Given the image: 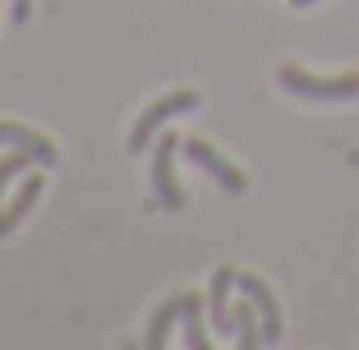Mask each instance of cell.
I'll return each instance as SVG.
<instances>
[{"mask_svg":"<svg viewBox=\"0 0 359 350\" xmlns=\"http://www.w3.org/2000/svg\"><path fill=\"white\" fill-rule=\"evenodd\" d=\"M32 166H37V157H32V152H23V148H10L5 157H0V194L10 189V180H19V175H28Z\"/></svg>","mask_w":359,"mask_h":350,"instance_id":"12","label":"cell"},{"mask_svg":"<svg viewBox=\"0 0 359 350\" xmlns=\"http://www.w3.org/2000/svg\"><path fill=\"white\" fill-rule=\"evenodd\" d=\"M180 314H184V295H166V299H161L157 314H152V328H148V337H143V346H148V350L170 346V332L180 328Z\"/></svg>","mask_w":359,"mask_h":350,"instance_id":"10","label":"cell"},{"mask_svg":"<svg viewBox=\"0 0 359 350\" xmlns=\"http://www.w3.org/2000/svg\"><path fill=\"white\" fill-rule=\"evenodd\" d=\"M203 309H208V295L189 290V295H184V314H180V337H184L189 350H212V332H208Z\"/></svg>","mask_w":359,"mask_h":350,"instance_id":"9","label":"cell"},{"mask_svg":"<svg viewBox=\"0 0 359 350\" xmlns=\"http://www.w3.org/2000/svg\"><path fill=\"white\" fill-rule=\"evenodd\" d=\"M240 295L254 299L258 318H263V346H276V341L285 337V323H281V304H276V295L267 290V281L254 276V272H240Z\"/></svg>","mask_w":359,"mask_h":350,"instance_id":"6","label":"cell"},{"mask_svg":"<svg viewBox=\"0 0 359 350\" xmlns=\"http://www.w3.org/2000/svg\"><path fill=\"white\" fill-rule=\"evenodd\" d=\"M42 184H46V166H42V170H28V175H23L19 194H14V198L0 208V240H5V235H10L14 226H19L23 217L37 208V198H42Z\"/></svg>","mask_w":359,"mask_h":350,"instance_id":"7","label":"cell"},{"mask_svg":"<svg viewBox=\"0 0 359 350\" xmlns=\"http://www.w3.org/2000/svg\"><path fill=\"white\" fill-rule=\"evenodd\" d=\"M10 19H14V23H28V19H32V0H14Z\"/></svg>","mask_w":359,"mask_h":350,"instance_id":"13","label":"cell"},{"mask_svg":"<svg viewBox=\"0 0 359 350\" xmlns=\"http://www.w3.org/2000/svg\"><path fill=\"white\" fill-rule=\"evenodd\" d=\"M235 346L240 350H258L263 346V318H258V309H254L249 295L235 304Z\"/></svg>","mask_w":359,"mask_h":350,"instance_id":"11","label":"cell"},{"mask_svg":"<svg viewBox=\"0 0 359 350\" xmlns=\"http://www.w3.org/2000/svg\"><path fill=\"white\" fill-rule=\"evenodd\" d=\"M180 143H184L180 134H157V152H152V189H157V203L166 213H184V208H189V198H184V189H180V180H175Z\"/></svg>","mask_w":359,"mask_h":350,"instance_id":"3","label":"cell"},{"mask_svg":"<svg viewBox=\"0 0 359 350\" xmlns=\"http://www.w3.org/2000/svg\"><path fill=\"white\" fill-rule=\"evenodd\" d=\"M231 290H240V272L231 263H222L212 272V286H208V314H212V332L231 337L235 332V304H231Z\"/></svg>","mask_w":359,"mask_h":350,"instance_id":"5","label":"cell"},{"mask_svg":"<svg viewBox=\"0 0 359 350\" xmlns=\"http://www.w3.org/2000/svg\"><path fill=\"white\" fill-rule=\"evenodd\" d=\"M276 79H281L285 93L309 97V102H350V97H359V74H309L299 65H281Z\"/></svg>","mask_w":359,"mask_h":350,"instance_id":"1","label":"cell"},{"mask_svg":"<svg viewBox=\"0 0 359 350\" xmlns=\"http://www.w3.org/2000/svg\"><path fill=\"white\" fill-rule=\"evenodd\" d=\"M0 143H5V148L32 152V157H37V166H55V161H60V152H55L51 138L37 134V129H28V125H10V120H0Z\"/></svg>","mask_w":359,"mask_h":350,"instance_id":"8","label":"cell"},{"mask_svg":"<svg viewBox=\"0 0 359 350\" xmlns=\"http://www.w3.org/2000/svg\"><path fill=\"white\" fill-rule=\"evenodd\" d=\"M184 111H198V93H194V88H180V93L157 97V102L134 120V129H129V152H143L152 138H157V129L166 125L170 116H184Z\"/></svg>","mask_w":359,"mask_h":350,"instance_id":"2","label":"cell"},{"mask_svg":"<svg viewBox=\"0 0 359 350\" xmlns=\"http://www.w3.org/2000/svg\"><path fill=\"white\" fill-rule=\"evenodd\" d=\"M180 152H184V157H189L198 170H208V175H212L217 184H222L226 194H244V189H249L244 170H240V166H231V161H226L222 152L212 148L208 138H184V143H180Z\"/></svg>","mask_w":359,"mask_h":350,"instance_id":"4","label":"cell"},{"mask_svg":"<svg viewBox=\"0 0 359 350\" xmlns=\"http://www.w3.org/2000/svg\"><path fill=\"white\" fill-rule=\"evenodd\" d=\"M290 5H295V10H309V5H318V0H290Z\"/></svg>","mask_w":359,"mask_h":350,"instance_id":"14","label":"cell"}]
</instances>
